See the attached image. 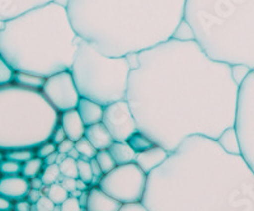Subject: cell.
I'll return each mask as SVG.
<instances>
[{"instance_id": "1", "label": "cell", "mask_w": 254, "mask_h": 211, "mask_svg": "<svg viewBox=\"0 0 254 211\" xmlns=\"http://www.w3.org/2000/svg\"><path fill=\"white\" fill-rule=\"evenodd\" d=\"M126 101L139 130L169 153L190 136L217 140L234 128L239 84L231 65L211 59L194 40L169 38L126 55Z\"/></svg>"}, {"instance_id": "2", "label": "cell", "mask_w": 254, "mask_h": 211, "mask_svg": "<svg viewBox=\"0 0 254 211\" xmlns=\"http://www.w3.org/2000/svg\"><path fill=\"white\" fill-rule=\"evenodd\" d=\"M150 211H254V173L217 140L190 136L147 174Z\"/></svg>"}, {"instance_id": "3", "label": "cell", "mask_w": 254, "mask_h": 211, "mask_svg": "<svg viewBox=\"0 0 254 211\" xmlns=\"http://www.w3.org/2000/svg\"><path fill=\"white\" fill-rule=\"evenodd\" d=\"M186 0H69L74 29L107 56H126L169 40Z\"/></svg>"}, {"instance_id": "4", "label": "cell", "mask_w": 254, "mask_h": 211, "mask_svg": "<svg viewBox=\"0 0 254 211\" xmlns=\"http://www.w3.org/2000/svg\"><path fill=\"white\" fill-rule=\"evenodd\" d=\"M80 38L67 8L51 1L1 23L0 55L15 71L46 79L71 69Z\"/></svg>"}, {"instance_id": "5", "label": "cell", "mask_w": 254, "mask_h": 211, "mask_svg": "<svg viewBox=\"0 0 254 211\" xmlns=\"http://www.w3.org/2000/svg\"><path fill=\"white\" fill-rule=\"evenodd\" d=\"M183 19L211 59L254 70V0H186Z\"/></svg>"}, {"instance_id": "6", "label": "cell", "mask_w": 254, "mask_h": 211, "mask_svg": "<svg viewBox=\"0 0 254 211\" xmlns=\"http://www.w3.org/2000/svg\"><path fill=\"white\" fill-rule=\"evenodd\" d=\"M59 117L41 90L15 84L0 88V150L36 149L50 140Z\"/></svg>"}, {"instance_id": "7", "label": "cell", "mask_w": 254, "mask_h": 211, "mask_svg": "<svg viewBox=\"0 0 254 211\" xmlns=\"http://www.w3.org/2000/svg\"><path fill=\"white\" fill-rule=\"evenodd\" d=\"M131 64L127 56H107L92 42L80 38L70 69L81 98L106 107L126 99Z\"/></svg>"}, {"instance_id": "8", "label": "cell", "mask_w": 254, "mask_h": 211, "mask_svg": "<svg viewBox=\"0 0 254 211\" xmlns=\"http://www.w3.org/2000/svg\"><path fill=\"white\" fill-rule=\"evenodd\" d=\"M146 182L147 174L133 162L103 174L98 187L121 204H128L142 201Z\"/></svg>"}, {"instance_id": "9", "label": "cell", "mask_w": 254, "mask_h": 211, "mask_svg": "<svg viewBox=\"0 0 254 211\" xmlns=\"http://www.w3.org/2000/svg\"><path fill=\"white\" fill-rule=\"evenodd\" d=\"M234 128L240 155L254 173V70L247 74L239 85Z\"/></svg>"}, {"instance_id": "10", "label": "cell", "mask_w": 254, "mask_h": 211, "mask_svg": "<svg viewBox=\"0 0 254 211\" xmlns=\"http://www.w3.org/2000/svg\"><path fill=\"white\" fill-rule=\"evenodd\" d=\"M41 92L59 113L76 110L81 98L70 70L46 78Z\"/></svg>"}, {"instance_id": "11", "label": "cell", "mask_w": 254, "mask_h": 211, "mask_svg": "<svg viewBox=\"0 0 254 211\" xmlns=\"http://www.w3.org/2000/svg\"><path fill=\"white\" fill-rule=\"evenodd\" d=\"M102 122L108 129L115 141H127L131 135L139 131V126L126 99L106 106Z\"/></svg>"}, {"instance_id": "12", "label": "cell", "mask_w": 254, "mask_h": 211, "mask_svg": "<svg viewBox=\"0 0 254 211\" xmlns=\"http://www.w3.org/2000/svg\"><path fill=\"white\" fill-rule=\"evenodd\" d=\"M31 190L29 179L22 174L18 176H0V196L18 201L27 197Z\"/></svg>"}, {"instance_id": "13", "label": "cell", "mask_w": 254, "mask_h": 211, "mask_svg": "<svg viewBox=\"0 0 254 211\" xmlns=\"http://www.w3.org/2000/svg\"><path fill=\"white\" fill-rule=\"evenodd\" d=\"M51 1L52 0H0V20L5 22Z\"/></svg>"}, {"instance_id": "14", "label": "cell", "mask_w": 254, "mask_h": 211, "mask_svg": "<svg viewBox=\"0 0 254 211\" xmlns=\"http://www.w3.org/2000/svg\"><path fill=\"white\" fill-rule=\"evenodd\" d=\"M121 205L120 201L102 191L98 186L90 187L88 191L87 211H119Z\"/></svg>"}, {"instance_id": "15", "label": "cell", "mask_w": 254, "mask_h": 211, "mask_svg": "<svg viewBox=\"0 0 254 211\" xmlns=\"http://www.w3.org/2000/svg\"><path fill=\"white\" fill-rule=\"evenodd\" d=\"M169 154L171 153L165 150L164 147H162L160 145H155L149 150L136 153L135 163L141 168L145 173L149 174L159 165H162L168 159Z\"/></svg>"}, {"instance_id": "16", "label": "cell", "mask_w": 254, "mask_h": 211, "mask_svg": "<svg viewBox=\"0 0 254 211\" xmlns=\"http://www.w3.org/2000/svg\"><path fill=\"white\" fill-rule=\"evenodd\" d=\"M59 124L63 126V129L66 133L67 139L72 140V141H78L85 134L87 126L84 125L78 110H70L60 113Z\"/></svg>"}, {"instance_id": "17", "label": "cell", "mask_w": 254, "mask_h": 211, "mask_svg": "<svg viewBox=\"0 0 254 211\" xmlns=\"http://www.w3.org/2000/svg\"><path fill=\"white\" fill-rule=\"evenodd\" d=\"M84 136L92 142V145L97 150H106L115 142V139L112 138L108 129L104 126L103 122L87 126Z\"/></svg>"}, {"instance_id": "18", "label": "cell", "mask_w": 254, "mask_h": 211, "mask_svg": "<svg viewBox=\"0 0 254 211\" xmlns=\"http://www.w3.org/2000/svg\"><path fill=\"white\" fill-rule=\"evenodd\" d=\"M76 110H78L85 126L98 124V122H102V119H103L104 107L90 99L80 98Z\"/></svg>"}, {"instance_id": "19", "label": "cell", "mask_w": 254, "mask_h": 211, "mask_svg": "<svg viewBox=\"0 0 254 211\" xmlns=\"http://www.w3.org/2000/svg\"><path fill=\"white\" fill-rule=\"evenodd\" d=\"M108 151L111 153L117 165L135 162L136 151L128 145L127 141H115L108 147Z\"/></svg>"}, {"instance_id": "20", "label": "cell", "mask_w": 254, "mask_h": 211, "mask_svg": "<svg viewBox=\"0 0 254 211\" xmlns=\"http://www.w3.org/2000/svg\"><path fill=\"white\" fill-rule=\"evenodd\" d=\"M46 79L41 78V76L32 75V74H27V72L15 71L14 79H13V84L19 85L22 88H27V89L33 90H41L44 87Z\"/></svg>"}, {"instance_id": "21", "label": "cell", "mask_w": 254, "mask_h": 211, "mask_svg": "<svg viewBox=\"0 0 254 211\" xmlns=\"http://www.w3.org/2000/svg\"><path fill=\"white\" fill-rule=\"evenodd\" d=\"M217 142L221 145L224 150H226L230 154H240L239 144H238L237 133H235V128L226 129L221 135L219 136Z\"/></svg>"}, {"instance_id": "22", "label": "cell", "mask_w": 254, "mask_h": 211, "mask_svg": "<svg viewBox=\"0 0 254 211\" xmlns=\"http://www.w3.org/2000/svg\"><path fill=\"white\" fill-rule=\"evenodd\" d=\"M127 142H128V145L132 147L136 153H141V151L149 150V149H151V147L156 145L149 136L145 135V134L141 133L140 130L137 131V133L133 134V135H131L130 138H128V140H127Z\"/></svg>"}, {"instance_id": "23", "label": "cell", "mask_w": 254, "mask_h": 211, "mask_svg": "<svg viewBox=\"0 0 254 211\" xmlns=\"http://www.w3.org/2000/svg\"><path fill=\"white\" fill-rule=\"evenodd\" d=\"M41 191H42L44 195H46L55 205L63 204L64 201L70 196L69 192H67L60 183H52V185L50 186H44V188H42Z\"/></svg>"}, {"instance_id": "24", "label": "cell", "mask_w": 254, "mask_h": 211, "mask_svg": "<svg viewBox=\"0 0 254 211\" xmlns=\"http://www.w3.org/2000/svg\"><path fill=\"white\" fill-rule=\"evenodd\" d=\"M44 168H45L44 159H41V158H38V156H35V158H32V159H29L28 162L22 164V172H20V174H22L23 177H26V178L32 179V178H35V177L40 176Z\"/></svg>"}, {"instance_id": "25", "label": "cell", "mask_w": 254, "mask_h": 211, "mask_svg": "<svg viewBox=\"0 0 254 211\" xmlns=\"http://www.w3.org/2000/svg\"><path fill=\"white\" fill-rule=\"evenodd\" d=\"M40 177L45 186H50L52 185V183H60L61 179L64 178L58 164L45 165V168L42 169V172H41Z\"/></svg>"}, {"instance_id": "26", "label": "cell", "mask_w": 254, "mask_h": 211, "mask_svg": "<svg viewBox=\"0 0 254 211\" xmlns=\"http://www.w3.org/2000/svg\"><path fill=\"white\" fill-rule=\"evenodd\" d=\"M36 156V149H17V150H8L4 151V158L13 162L23 163L28 162L29 159Z\"/></svg>"}, {"instance_id": "27", "label": "cell", "mask_w": 254, "mask_h": 211, "mask_svg": "<svg viewBox=\"0 0 254 211\" xmlns=\"http://www.w3.org/2000/svg\"><path fill=\"white\" fill-rule=\"evenodd\" d=\"M15 70L9 65L8 61L0 55V88L13 84Z\"/></svg>"}, {"instance_id": "28", "label": "cell", "mask_w": 254, "mask_h": 211, "mask_svg": "<svg viewBox=\"0 0 254 211\" xmlns=\"http://www.w3.org/2000/svg\"><path fill=\"white\" fill-rule=\"evenodd\" d=\"M95 160H97V163H98L99 167H101L103 174L108 173V172H111L112 169H115V168L117 167V164H116L115 159L112 158V155H111V153L108 151V149L97 151Z\"/></svg>"}, {"instance_id": "29", "label": "cell", "mask_w": 254, "mask_h": 211, "mask_svg": "<svg viewBox=\"0 0 254 211\" xmlns=\"http://www.w3.org/2000/svg\"><path fill=\"white\" fill-rule=\"evenodd\" d=\"M75 149L79 151L80 156H84V158H88V159H93L97 155V149L92 145V142L83 136L81 139H79L78 141H75Z\"/></svg>"}, {"instance_id": "30", "label": "cell", "mask_w": 254, "mask_h": 211, "mask_svg": "<svg viewBox=\"0 0 254 211\" xmlns=\"http://www.w3.org/2000/svg\"><path fill=\"white\" fill-rule=\"evenodd\" d=\"M78 173L79 178L83 179L84 182H87L88 185L90 186L93 179V171H92V165H90V159L88 158H84V156H80L78 160Z\"/></svg>"}, {"instance_id": "31", "label": "cell", "mask_w": 254, "mask_h": 211, "mask_svg": "<svg viewBox=\"0 0 254 211\" xmlns=\"http://www.w3.org/2000/svg\"><path fill=\"white\" fill-rule=\"evenodd\" d=\"M60 168V172L63 176L71 177V178H79L78 173V163L75 159H72L70 156H66L60 164H58Z\"/></svg>"}, {"instance_id": "32", "label": "cell", "mask_w": 254, "mask_h": 211, "mask_svg": "<svg viewBox=\"0 0 254 211\" xmlns=\"http://www.w3.org/2000/svg\"><path fill=\"white\" fill-rule=\"evenodd\" d=\"M22 172V164L4 158L0 160V176H18Z\"/></svg>"}, {"instance_id": "33", "label": "cell", "mask_w": 254, "mask_h": 211, "mask_svg": "<svg viewBox=\"0 0 254 211\" xmlns=\"http://www.w3.org/2000/svg\"><path fill=\"white\" fill-rule=\"evenodd\" d=\"M172 38H176V40H179V41H190V40H194V35L190 24L183 19L182 22L179 23V26L177 27L176 31H174Z\"/></svg>"}, {"instance_id": "34", "label": "cell", "mask_w": 254, "mask_h": 211, "mask_svg": "<svg viewBox=\"0 0 254 211\" xmlns=\"http://www.w3.org/2000/svg\"><path fill=\"white\" fill-rule=\"evenodd\" d=\"M56 151V145L52 141L47 140L44 144H41L40 146L36 147V156L41 158V159H45L46 156H49L50 154L55 153Z\"/></svg>"}, {"instance_id": "35", "label": "cell", "mask_w": 254, "mask_h": 211, "mask_svg": "<svg viewBox=\"0 0 254 211\" xmlns=\"http://www.w3.org/2000/svg\"><path fill=\"white\" fill-rule=\"evenodd\" d=\"M83 208L80 206L79 199L69 196L63 204H60V211H81Z\"/></svg>"}, {"instance_id": "36", "label": "cell", "mask_w": 254, "mask_h": 211, "mask_svg": "<svg viewBox=\"0 0 254 211\" xmlns=\"http://www.w3.org/2000/svg\"><path fill=\"white\" fill-rule=\"evenodd\" d=\"M65 139H67L66 133H65V130L63 129V126L59 124L58 126L55 128V130L52 131L51 136H50V141H52L55 145H59L60 142H63Z\"/></svg>"}, {"instance_id": "37", "label": "cell", "mask_w": 254, "mask_h": 211, "mask_svg": "<svg viewBox=\"0 0 254 211\" xmlns=\"http://www.w3.org/2000/svg\"><path fill=\"white\" fill-rule=\"evenodd\" d=\"M36 206H37V211H54L55 204L52 203L46 195H42V197L36 203Z\"/></svg>"}, {"instance_id": "38", "label": "cell", "mask_w": 254, "mask_h": 211, "mask_svg": "<svg viewBox=\"0 0 254 211\" xmlns=\"http://www.w3.org/2000/svg\"><path fill=\"white\" fill-rule=\"evenodd\" d=\"M119 211H150L146 206L142 204V201H137V203H128L122 204Z\"/></svg>"}, {"instance_id": "39", "label": "cell", "mask_w": 254, "mask_h": 211, "mask_svg": "<svg viewBox=\"0 0 254 211\" xmlns=\"http://www.w3.org/2000/svg\"><path fill=\"white\" fill-rule=\"evenodd\" d=\"M74 147H75V141H72V140L70 139H65L63 142L56 145V150H58V153L66 154L67 155V154H69Z\"/></svg>"}, {"instance_id": "40", "label": "cell", "mask_w": 254, "mask_h": 211, "mask_svg": "<svg viewBox=\"0 0 254 211\" xmlns=\"http://www.w3.org/2000/svg\"><path fill=\"white\" fill-rule=\"evenodd\" d=\"M60 185L70 194V192H72L74 190H76V178H71V177L64 176V178L61 179Z\"/></svg>"}, {"instance_id": "41", "label": "cell", "mask_w": 254, "mask_h": 211, "mask_svg": "<svg viewBox=\"0 0 254 211\" xmlns=\"http://www.w3.org/2000/svg\"><path fill=\"white\" fill-rule=\"evenodd\" d=\"M42 195H44V194H42V191H41V190L31 188L28 194H27L26 200H27V201H28L29 204H36L38 201V200H40L41 197H42Z\"/></svg>"}, {"instance_id": "42", "label": "cell", "mask_w": 254, "mask_h": 211, "mask_svg": "<svg viewBox=\"0 0 254 211\" xmlns=\"http://www.w3.org/2000/svg\"><path fill=\"white\" fill-rule=\"evenodd\" d=\"M31 205L32 204H29L26 199L18 200V201H14L13 209L15 211H31Z\"/></svg>"}, {"instance_id": "43", "label": "cell", "mask_w": 254, "mask_h": 211, "mask_svg": "<svg viewBox=\"0 0 254 211\" xmlns=\"http://www.w3.org/2000/svg\"><path fill=\"white\" fill-rule=\"evenodd\" d=\"M13 206H14V201L0 196V211H8L13 209Z\"/></svg>"}, {"instance_id": "44", "label": "cell", "mask_w": 254, "mask_h": 211, "mask_svg": "<svg viewBox=\"0 0 254 211\" xmlns=\"http://www.w3.org/2000/svg\"><path fill=\"white\" fill-rule=\"evenodd\" d=\"M29 185H31V188H36V190H42V188H44V186H45L40 176L29 179Z\"/></svg>"}, {"instance_id": "45", "label": "cell", "mask_w": 254, "mask_h": 211, "mask_svg": "<svg viewBox=\"0 0 254 211\" xmlns=\"http://www.w3.org/2000/svg\"><path fill=\"white\" fill-rule=\"evenodd\" d=\"M58 155H59V153H58V150H56L55 153H52V154H50L49 156H46V158L44 159L45 165L56 164V159H58Z\"/></svg>"}, {"instance_id": "46", "label": "cell", "mask_w": 254, "mask_h": 211, "mask_svg": "<svg viewBox=\"0 0 254 211\" xmlns=\"http://www.w3.org/2000/svg\"><path fill=\"white\" fill-rule=\"evenodd\" d=\"M90 186L88 185L87 182H84L83 179L80 178H76V190H80V191H87L89 190Z\"/></svg>"}, {"instance_id": "47", "label": "cell", "mask_w": 254, "mask_h": 211, "mask_svg": "<svg viewBox=\"0 0 254 211\" xmlns=\"http://www.w3.org/2000/svg\"><path fill=\"white\" fill-rule=\"evenodd\" d=\"M88 191H89V190H87V191H83V192H81L80 197H79V203H80L81 208H85V206H87V203H88Z\"/></svg>"}, {"instance_id": "48", "label": "cell", "mask_w": 254, "mask_h": 211, "mask_svg": "<svg viewBox=\"0 0 254 211\" xmlns=\"http://www.w3.org/2000/svg\"><path fill=\"white\" fill-rule=\"evenodd\" d=\"M67 156H70V158H72V159L78 160L79 158H80V154H79V151L76 150L75 147H74V149H72V150L67 154Z\"/></svg>"}, {"instance_id": "49", "label": "cell", "mask_w": 254, "mask_h": 211, "mask_svg": "<svg viewBox=\"0 0 254 211\" xmlns=\"http://www.w3.org/2000/svg\"><path fill=\"white\" fill-rule=\"evenodd\" d=\"M52 1L61 6H65V8H67V4H69V0H52Z\"/></svg>"}, {"instance_id": "50", "label": "cell", "mask_w": 254, "mask_h": 211, "mask_svg": "<svg viewBox=\"0 0 254 211\" xmlns=\"http://www.w3.org/2000/svg\"><path fill=\"white\" fill-rule=\"evenodd\" d=\"M66 154H61V153H59V155H58V159H56V164H60L61 162H63L64 159H65V158H66Z\"/></svg>"}, {"instance_id": "51", "label": "cell", "mask_w": 254, "mask_h": 211, "mask_svg": "<svg viewBox=\"0 0 254 211\" xmlns=\"http://www.w3.org/2000/svg\"><path fill=\"white\" fill-rule=\"evenodd\" d=\"M81 192H83V191H80V190H74L72 192H70V196L79 199V197H80V195H81Z\"/></svg>"}, {"instance_id": "52", "label": "cell", "mask_w": 254, "mask_h": 211, "mask_svg": "<svg viewBox=\"0 0 254 211\" xmlns=\"http://www.w3.org/2000/svg\"><path fill=\"white\" fill-rule=\"evenodd\" d=\"M31 211H37V206H36V204H32V205H31Z\"/></svg>"}, {"instance_id": "53", "label": "cell", "mask_w": 254, "mask_h": 211, "mask_svg": "<svg viewBox=\"0 0 254 211\" xmlns=\"http://www.w3.org/2000/svg\"><path fill=\"white\" fill-rule=\"evenodd\" d=\"M4 159V151L0 150V160H3Z\"/></svg>"}, {"instance_id": "54", "label": "cell", "mask_w": 254, "mask_h": 211, "mask_svg": "<svg viewBox=\"0 0 254 211\" xmlns=\"http://www.w3.org/2000/svg\"><path fill=\"white\" fill-rule=\"evenodd\" d=\"M54 211H60V205H55V208H54Z\"/></svg>"}, {"instance_id": "55", "label": "cell", "mask_w": 254, "mask_h": 211, "mask_svg": "<svg viewBox=\"0 0 254 211\" xmlns=\"http://www.w3.org/2000/svg\"><path fill=\"white\" fill-rule=\"evenodd\" d=\"M8 211H15V210H14V209H10V210H8Z\"/></svg>"}]
</instances>
